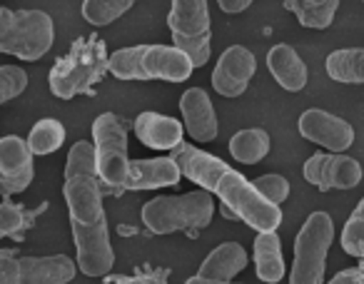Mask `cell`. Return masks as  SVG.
<instances>
[{"instance_id": "cb8c5ba5", "label": "cell", "mask_w": 364, "mask_h": 284, "mask_svg": "<svg viewBox=\"0 0 364 284\" xmlns=\"http://www.w3.org/2000/svg\"><path fill=\"white\" fill-rule=\"evenodd\" d=\"M284 8L297 16L299 26L324 31L337 16L339 0H284Z\"/></svg>"}, {"instance_id": "e575fe53", "label": "cell", "mask_w": 364, "mask_h": 284, "mask_svg": "<svg viewBox=\"0 0 364 284\" xmlns=\"http://www.w3.org/2000/svg\"><path fill=\"white\" fill-rule=\"evenodd\" d=\"M218 3H220V11L230 13V16H235V13L247 11V8L252 6L255 0H218Z\"/></svg>"}, {"instance_id": "d4e9b609", "label": "cell", "mask_w": 364, "mask_h": 284, "mask_svg": "<svg viewBox=\"0 0 364 284\" xmlns=\"http://www.w3.org/2000/svg\"><path fill=\"white\" fill-rule=\"evenodd\" d=\"M65 125L55 117H46V120H38L33 125L31 135H28V150L33 155H53L55 150L63 148L65 142Z\"/></svg>"}, {"instance_id": "1f68e13d", "label": "cell", "mask_w": 364, "mask_h": 284, "mask_svg": "<svg viewBox=\"0 0 364 284\" xmlns=\"http://www.w3.org/2000/svg\"><path fill=\"white\" fill-rule=\"evenodd\" d=\"M327 284H364V274L362 267H354V269H344V272L334 274Z\"/></svg>"}, {"instance_id": "4dcf8cb0", "label": "cell", "mask_w": 364, "mask_h": 284, "mask_svg": "<svg viewBox=\"0 0 364 284\" xmlns=\"http://www.w3.org/2000/svg\"><path fill=\"white\" fill-rule=\"evenodd\" d=\"M255 190L262 195L264 200H269L272 204H282L289 195V182L282 178V175H262V178L252 180Z\"/></svg>"}, {"instance_id": "ac0fdd59", "label": "cell", "mask_w": 364, "mask_h": 284, "mask_svg": "<svg viewBox=\"0 0 364 284\" xmlns=\"http://www.w3.org/2000/svg\"><path fill=\"white\" fill-rule=\"evenodd\" d=\"M135 135L152 150H172L182 142V122L160 112H140L135 120Z\"/></svg>"}, {"instance_id": "30bf717a", "label": "cell", "mask_w": 364, "mask_h": 284, "mask_svg": "<svg viewBox=\"0 0 364 284\" xmlns=\"http://www.w3.org/2000/svg\"><path fill=\"white\" fill-rule=\"evenodd\" d=\"M302 175L307 182H312L322 192H327V190H352L362 180V168H359L357 160L347 158L342 153H314L304 163Z\"/></svg>"}, {"instance_id": "9a60e30c", "label": "cell", "mask_w": 364, "mask_h": 284, "mask_svg": "<svg viewBox=\"0 0 364 284\" xmlns=\"http://www.w3.org/2000/svg\"><path fill=\"white\" fill-rule=\"evenodd\" d=\"M180 110L182 130H188L195 142H213L218 137V115H215L213 100L203 87H188L182 92Z\"/></svg>"}, {"instance_id": "f1b7e54d", "label": "cell", "mask_w": 364, "mask_h": 284, "mask_svg": "<svg viewBox=\"0 0 364 284\" xmlns=\"http://www.w3.org/2000/svg\"><path fill=\"white\" fill-rule=\"evenodd\" d=\"M362 237H364V207L357 204L352 212V217L347 219L342 232V249L352 257H362L364 247H362Z\"/></svg>"}, {"instance_id": "484cf974", "label": "cell", "mask_w": 364, "mask_h": 284, "mask_svg": "<svg viewBox=\"0 0 364 284\" xmlns=\"http://www.w3.org/2000/svg\"><path fill=\"white\" fill-rule=\"evenodd\" d=\"M137 0H82V18L90 26H110L122 18Z\"/></svg>"}, {"instance_id": "52a82bcc", "label": "cell", "mask_w": 364, "mask_h": 284, "mask_svg": "<svg viewBox=\"0 0 364 284\" xmlns=\"http://www.w3.org/2000/svg\"><path fill=\"white\" fill-rule=\"evenodd\" d=\"M334 239V222L327 212H312L294 239L289 284H324L327 254Z\"/></svg>"}, {"instance_id": "5bb4252c", "label": "cell", "mask_w": 364, "mask_h": 284, "mask_svg": "<svg viewBox=\"0 0 364 284\" xmlns=\"http://www.w3.org/2000/svg\"><path fill=\"white\" fill-rule=\"evenodd\" d=\"M170 160L177 165L180 175H185L188 180L198 182L205 192H215L220 178L230 170L220 158H215V155L205 153V150H200V148H193V145H185V142H180L177 148H172Z\"/></svg>"}, {"instance_id": "44dd1931", "label": "cell", "mask_w": 364, "mask_h": 284, "mask_svg": "<svg viewBox=\"0 0 364 284\" xmlns=\"http://www.w3.org/2000/svg\"><path fill=\"white\" fill-rule=\"evenodd\" d=\"M255 269L257 277L267 284H277L284 277L282 242L277 232H259L255 239Z\"/></svg>"}, {"instance_id": "7402d4cb", "label": "cell", "mask_w": 364, "mask_h": 284, "mask_svg": "<svg viewBox=\"0 0 364 284\" xmlns=\"http://www.w3.org/2000/svg\"><path fill=\"white\" fill-rule=\"evenodd\" d=\"M269 148H272V142H269L267 130H262V127L240 130L237 135H232V140H230V155L242 165L262 163L269 155Z\"/></svg>"}, {"instance_id": "ffe728a7", "label": "cell", "mask_w": 364, "mask_h": 284, "mask_svg": "<svg viewBox=\"0 0 364 284\" xmlns=\"http://www.w3.org/2000/svg\"><path fill=\"white\" fill-rule=\"evenodd\" d=\"M245 267H247V252H245L242 244L223 242L220 247H215L213 252L205 257V262L200 264L198 277L230 282V279L237 277Z\"/></svg>"}, {"instance_id": "836d02e7", "label": "cell", "mask_w": 364, "mask_h": 284, "mask_svg": "<svg viewBox=\"0 0 364 284\" xmlns=\"http://www.w3.org/2000/svg\"><path fill=\"white\" fill-rule=\"evenodd\" d=\"M117 284H167V277L162 272H155V274H142V277L120 279Z\"/></svg>"}, {"instance_id": "6da1fadb", "label": "cell", "mask_w": 364, "mask_h": 284, "mask_svg": "<svg viewBox=\"0 0 364 284\" xmlns=\"http://www.w3.org/2000/svg\"><path fill=\"white\" fill-rule=\"evenodd\" d=\"M63 197L70 214V229L77 249V267L87 277H105L115 264V252L110 244V229L102 209V195L97 178L65 180Z\"/></svg>"}, {"instance_id": "3957f363", "label": "cell", "mask_w": 364, "mask_h": 284, "mask_svg": "<svg viewBox=\"0 0 364 284\" xmlns=\"http://www.w3.org/2000/svg\"><path fill=\"white\" fill-rule=\"evenodd\" d=\"M107 72V48L97 36L77 38L70 50L58 58L50 70V92L60 100L87 92L92 85L105 77Z\"/></svg>"}, {"instance_id": "d590c367", "label": "cell", "mask_w": 364, "mask_h": 284, "mask_svg": "<svg viewBox=\"0 0 364 284\" xmlns=\"http://www.w3.org/2000/svg\"><path fill=\"white\" fill-rule=\"evenodd\" d=\"M185 284H235V282H218V279H205V277H190Z\"/></svg>"}, {"instance_id": "4fadbf2b", "label": "cell", "mask_w": 364, "mask_h": 284, "mask_svg": "<svg viewBox=\"0 0 364 284\" xmlns=\"http://www.w3.org/2000/svg\"><path fill=\"white\" fill-rule=\"evenodd\" d=\"M255 70H257V60H255L252 50H247L245 45H232L220 55L218 65H215L213 87L223 97H240L247 90Z\"/></svg>"}, {"instance_id": "d6a6232c", "label": "cell", "mask_w": 364, "mask_h": 284, "mask_svg": "<svg viewBox=\"0 0 364 284\" xmlns=\"http://www.w3.org/2000/svg\"><path fill=\"white\" fill-rule=\"evenodd\" d=\"M0 284H18V259H0Z\"/></svg>"}, {"instance_id": "8fae6325", "label": "cell", "mask_w": 364, "mask_h": 284, "mask_svg": "<svg viewBox=\"0 0 364 284\" xmlns=\"http://www.w3.org/2000/svg\"><path fill=\"white\" fill-rule=\"evenodd\" d=\"M36 178L33 168V153L28 150V142L18 135L0 137V195L13 197L31 187Z\"/></svg>"}, {"instance_id": "4316f807", "label": "cell", "mask_w": 364, "mask_h": 284, "mask_svg": "<svg viewBox=\"0 0 364 284\" xmlns=\"http://www.w3.org/2000/svg\"><path fill=\"white\" fill-rule=\"evenodd\" d=\"M77 175H85V178H97L95 168V150H92V142L80 140L75 142L68 153V165H65V180L77 178Z\"/></svg>"}, {"instance_id": "5b68a950", "label": "cell", "mask_w": 364, "mask_h": 284, "mask_svg": "<svg viewBox=\"0 0 364 284\" xmlns=\"http://www.w3.org/2000/svg\"><path fill=\"white\" fill-rule=\"evenodd\" d=\"M55 40L53 18L43 11L0 8V53L21 60H41Z\"/></svg>"}, {"instance_id": "9c48e42d", "label": "cell", "mask_w": 364, "mask_h": 284, "mask_svg": "<svg viewBox=\"0 0 364 284\" xmlns=\"http://www.w3.org/2000/svg\"><path fill=\"white\" fill-rule=\"evenodd\" d=\"M97 180L110 187H122L127 170V122L115 112H102L92 122Z\"/></svg>"}, {"instance_id": "7a4b0ae2", "label": "cell", "mask_w": 364, "mask_h": 284, "mask_svg": "<svg viewBox=\"0 0 364 284\" xmlns=\"http://www.w3.org/2000/svg\"><path fill=\"white\" fill-rule=\"evenodd\" d=\"M107 70L117 80H165L185 82L193 75V62L175 45L120 48L107 58Z\"/></svg>"}, {"instance_id": "83f0119b", "label": "cell", "mask_w": 364, "mask_h": 284, "mask_svg": "<svg viewBox=\"0 0 364 284\" xmlns=\"http://www.w3.org/2000/svg\"><path fill=\"white\" fill-rule=\"evenodd\" d=\"M28 87V72L21 65H0V105L16 100Z\"/></svg>"}, {"instance_id": "603a6c76", "label": "cell", "mask_w": 364, "mask_h": 284, "mask_svg": "<svg viewBox=\"0 0 364 284\" xmlns=\"http://www.w3.org/2000/svg\"><path fill=\"white\" fill-rule=\"evenodd\" d=\"M327 75L337 82L347 85H362L364 82V50L362 48H344L327 55Z\"/></svg>"}, {"instance_id": "ba28073f", "label": "cell", "mask_w": 364, "mask_h": 284, "mask_svg": "<svg viewBox=\"0 0 364 284\" xmlns=\"http://www.w3.org/2000/svg\"><path fill=\"white\" fill-rule=\"evenodd\" d=\"M167 26L177 50L190 58L193 67L210 60V8L208 0H172Z\"/></svg>"}, {"instance_id": "8992f818", "label": "cell", "mask_w": 364, "mask_h": 284, "mask_svg": "<svg viewBox=\"0 0 364 284\" xmlns=\"http://www.w3.org/2000/svg\"><path fill=\"white\" fill-rule=\"evenodd\" d=\"M215 192L225 204V217L228 214L240 217L245 224H250L257 232H274L282 224V209L269 202V200H264L255 190V185L245 175L235 173V170H228L220 178Z\"/></svg>"}, {"instance_id": "e0dca14e", "label": "cell", "mask_w": 364, "mask_h": 284, "mask_svg": "<svg viewBox=\"0 0 364 284\" xmlns=\"http://www.w3.org/2000/svg\"><path fill=\"white\" fill-rule=\"evenodd\" d=\"M180 170L170 158H155V160H132L127 163L125 180L122 187L127 190H157V187H172L180 182Z\"/></svg>"}, {"instance_id": "2e32d148", "label": "cell", "mask_w": 364, "mask_h": 284, "mask_svg": "<svg viewBox=\"0 0 364 284\" xmlns=\"http://www.w3.org/2000/svg\"><path fill=\"white\" fill-rule=\"evenodd\" d=\"M75 272V262L68 254L18 259V284H70Z\"/></svg>"}, {"instance_id": "7c38bea8", "label": "cell", "mask_w": 364, "mask_h": 284, "mask_svg": "<svg viewBox=\"0 0 364 284\" xmlns=\"http://www.w3.org/2000/svg\"><path fill=\"white\" fill-rule=\"evenodd\" d=\"M299 135L304 140L314 142V145H322L329 153H344L354 145V127L347 120L332 115L327 110H304L299 115Z\"/></svg>"}, {"instance_id": "f546056e", "label": "cell", "mask_w": 364, "mask_h": 284, "mask_svg": "<svg viewBox=\"0 0 364 284\" xmlns=\"http://www.w3.org/2000/svg\"><path fill=\"white\" fill-rule=\"evenodd\" d=\"M33 214L26 212L23 207L11 202H0V237L21 232L23 227H31Z\"/></svg>"}, {"instance_id": "277c9868", "label": "cell", "mask_w": 364, "mask_h": 284, "mask_svg": "<svg viewBox=\"0 0 364 284\" xmlns=\"http://www.w3.org/2000/svg\"><path fill=\"white\" fill-rule=\"evenodd\" d=\"M215 202L213 195L205 190L172 195V197H155L145 202L140 217L150 232L172 234L180 229H200L213 222Z\"/></svg>"}, {"instance_id": "d6986e66", "label": "cell", "mask_w": 364, "mask_h": 284, "mask_svg": "<svg viewBox=\"0 0 364 284\" xmlns=\"http://www.w3.org/2000/svg\"><path fill=\"white\" fill-rule=\"evenodd\" d=\"M267 67L274 80L279 82V87H284L287 92H299L307 85V65L292 45H282V43L274 45L267 53Z\"/></svg>"}]
</instances>
